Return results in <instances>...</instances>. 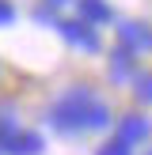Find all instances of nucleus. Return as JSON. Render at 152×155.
<instances>
[{
  "mask_svg": "<svg viewBox=\"0 0 152 155\" xmlns=\"http://www.w3.org/2000/svg\"><path fill=\"white\" fill-rule=\"evenodd\" d=\"M106 121H110L106 106H99L88 91H72V95L53 110V125L65 129V133H72V129H99V125H106Z\"/></svg>",
  "mask_w": 152,
  "mask_h": 155,
  "instance_id": "f257e3e1",
  "label": "nucleus"
},
{
  "mask_svg": "<svg viewBox=\"0 0 152 155\" xmlns=\"http://www.w3.org/2000/svg\"><path fill=\"white\" fill-rule=\"evenodd\" d=\"M4 151H12V155H38L42 151V140H38L34 133H23V136H8V144H4Z\"/></svg>",
  "mask_w": 152,
  "mask_h": 155,
  "instance_id": "f03ea898",
  "label": "nucleus"
},
{
  "mask_svg": "<svg viewBox=\"0 0 152 155\" xmlns=\"http://www.w3.org/2000/svg\"><path fill=\"white\" fill-rule=\"evenodd\" d=\"M65 38H68L72 45H84V49H99V38L88 30L84 19H80V23H65Z\"/></svg>",
  "mask_w": 152,
  "mask_h": 155,
  "instance_id": "7ed1b4c3",
  "label": "nucleus"
},
{
  "mask_svg": "<svg viewBox=\"0 0 152 155\" xmlns=\"http://www.w3.org/2000/svg\"><path fill=\"white\" fill-rule=\"evenodd\" d=\"M148 133H152V121L148 117H126V121H122V136H118V140L122 144H133V140H144Z\"/></svg>",
  "mask_w": 152,
  "mask_h": 155,
  "instance_id": "20e7f679",
  "label": "nucleus"
},
{
  "mask_svg": "<svg viewBox=\"0 0 152 155\" xmlns=\"http://www.w3.org/2000/svg\"><path fill=\"white\" fill-rule=\"evenodd\" d=\"M122 42H129V45H137V53L141 49H152V30L148 27H141V23H126V27H122Z\"/></svg>",
  "mask_w": 152,
  "mask_h": 155,
  "instance_id": "39448f33",
  "label": "nucleus"
},
{
  "mask_svg": "<svg viewBox=\"0 0 152 155\" xmlns=\"http://www.w3.org/2000/svg\"><path fill=\"white\" fill-rule=\"evenodd\" d=\"M80 12H84V23H106L110 19V8L103 0H80Z\"/></svg>",
  "mask_w": 152,
  "mask_h": 155,
  "instance_id": "423d86ee",
  "label": "nucleus"
},
{
  "mask_svg": "<svg viewBox=\"0 0 152 155\" xmlns=\"http://www.w3.org/2000/svg\"><path fill=\"white\" fill-rule=\"evenodd\" d=\"M99 155H129V144H122V140H114V144H106Z\"/></svg>",
  "mask_w": 152,
  "mask_h": 155,
  "instance_id": "0eeeda50",
  "label": "nucleus"
},
{
  "mask_svg": "<svg viewBox=\"0 0 152 155\" xmlns=\"http://www.w3.org/2000/svg\"><path fill=\"white\" fill-rule=\"evenodd\" d=\"M15 19V8L8 4V0H0V27H4V23H12Z\"/></svg>",
  "mask_w": 152,
  "mask_h": 155,
  "instance_id": "6e6552de",
  "label": "nucleus"
},
{
  "mask_svg": "<svg viewBox=\"0 0 152 155\" xmlns=\"http://www.w3.org/2000/svg\"><path fill=\"white\" fill-rule=\"evenodd\" d=\"M141 98H152V80H144V87H141Z\"/></svg>",
  "mask_w": 152,
  "mask_h": 155,
  "instance_id": "1a4fd4ad",
  "label": "nucleus"
},
{
  "mask_svg": "<svg viewBox=\"0 0 152 155\" xmlns=\"http://www.w3.org/2000/svg\"><path fill=\"white\" fill-rule=\"evenodd\" d=\"M50 4H65V0H50Z\"/></svg>",
  "mask_w": 152,
  "mask_h": 155,
  "instance_id": "9d476101",
  "label": "nucleus"
},
{
  "mask_svg": "<svg viewBox=\"0 0 152 155\" xmlns=\"http://www.w3.org/2000/svg\"><path fill=\"white\" fill-rule=\"evenodd\" d=\"M148 155H152V151H148Z\"/></svg>",
  "mask_w": 152,
  "mask_h": 155,
  "instance_id": "9b49d317",
  "label": "nucleus"
}]
</instances>
